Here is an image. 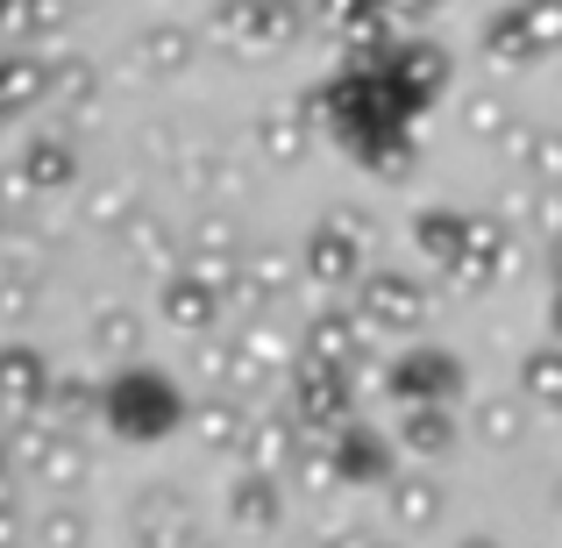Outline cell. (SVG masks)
<instances>
[{"label":"cell","instance_id":"1","mask_svg":"<svg viewBox=\"0 0 562 548\" xmlns=\"http://www.w3.org/2000/svg\"><path fill=\"white\" fill-rule=\"evenodd\" d=\"M100 413H108V427L122 441H165V435H179L186 399H179V384L157 378V370H122V378L100 384Z\"/></svg>","mask_w":562,"mask_h":548},{"label":"cell","instance_id":"2","mask_svg":"<svg viewBox=\"0 0 562 548\" xmlns=\"http://www.w3.org/2000/svg\"><path fill=\"white\" fill-rule=\"evenodd\" d=\"M357 235H371V221H342V214L321 221V228L306 235V271H314L328 292H342L349 278L363 271V243H357Z\"/></svg>","mask_w":562,"mask_h":548},{"label":"cell","instance_id":"3","mask_svg":"<svg viewBox=\"0 0 562 548\" xmlns=\"http://www.w3.org/2000/svg\"><path fill=\"white\" fill-rule=\"evenodd\" d=\"M363 314V328L371 335H398V328H413V321L427 314V292L420 286H406L398 271H378V278H363L357 286V300H349Z\"/></svg>","mask_w":562,"mask_h":548},{"label":"cell","instance_id":"4","mask_svg":"<svg viewBox=\"0 0 562 548\" xmlns=\"http://www.w3.org/2000/svg\"><path fill=\"white\" fill-rule=\"evenodd\" d=\"M392 392L406 399V406H449L456 392H463V370H456L449 349H406V357L392 364Z\"/></svg>","mask_w":562,"mask_h":548},{"label":"cell","instance_id":"5","mask_svg":"<svg viewBox=\"0 0 562 548\" xmlns=\"http://www.w3.org/2000/svg\"><path fill=\"white\" fill-rule=\"evenodd\" d=\"M328 463L342 484H384L392 478V441L371 435L363 421H342V427H328Z\"/></svg>","mask_w":562,"mask_h":548},{"label":"cell","instance_id":"6","mask_svg":"<svg viewBox=\"0 0 562 548\" xmlns=\"http://www.w3.org/2000/svg\"><path fill=\"white\" fill-rule=\"evenodd\" d=\"M165 321H171V328H214V321H221V286L206 271L165 278Z\"/></svg>","mask_w":562,"mask_h":548},{"label":"cell","instance_id":"7","mask_svg":"<svg viewBox=\"0 0 562 548\" xmlns=\"http://www.w3.org/2000/svg\"><path fill=\"white\" fill-rule=\"evenodd\" d=\"M71 143H57V136H36V143H22V157H14V186L22 192H65L71 186Z\"/></svg>","mask_w":562,"mask_h":548},{"label":"cell","instance_id":"8","mask_svg":"<svg viewBox=\"0 0 562 548\" xmlns=\"http://www.w3.org/2000/svg\"><path fill=\"white\" fill-rule=\"evenodd\" d=\"M357 343H363V314H357V306H328V314L306 328V357H314V364L357 370Z\"/></svg>","mask_w":562,"mask_h":548},{"label":"cell","instance_id":"9","mask_svg":"<svg viewBox=\"0 0 562 548\" xmlns=\"http://www.w3.org/2000/svg\"><path fill=\"white\" fill-rule=\"evenodd\" d=\"M506 228L498 221H484V214H470V243H463V264H456V278H463L470 292H484L498 271H506Z\"/></svg>","mask_w":562,"mask_h":548},{"label":"cell","instance_id":"10","mask_svg":"<svg viewBox=\"0 0 562 548\" xmlns=\"http://www.w3.org/2000/svg\"><path fill=\"white\" fill-rule=\"evenodd\" d=\"M50 79H57V71L43 65V57H29V51H0V114L36 108V100L50 93Z\"/></svg>","mask_w":562,"mask_h":548},{"label":"cell","instance_id":"11","mask_svg":"<svg viewBox=\"0 0 562 548\" xmlns=\"http://www.w3.org/2000/svg\"><path fill=\"white\" fill-rule=\"evenodd\" d=\"M0 399L14 413H36L50 399V370H43L36 349H0Z\"/></svg>","mask_w":562,"mask_h":548},{"label":"cell","instance_id":"12","mask_svg":"<svg viewBox=\"0 0 562 548\" xmlns=\"http://www.w3.org/2000/svg\"><path fill=\"white\" fill-rule=\"evenodd\" d=\"M484 51H492L498 65H527V57H541L549 43H541V29H535V14H527V8H498L492 29H484Z\"/></svg>","mask_w":562,"mask_h":548},{"label":"cell","instance_id":"13","mask_svg":"<svg viewBox=\"0 0 562 548\" xmlns=\"http://www.w3.org/2000/svg\"><path fill=\"white\" fill-rule=\"evenodd\" d=\"M413 243L427 249L435 264H463V243H470V214H456V206H427L420 221H413Z\"/></svg>","mask_w":562,"mask_h":548},{"label":"cell","instance_id":"14","mask_svg":"<svg viewBox=\"0 0 562 548\" xmlns=\"http://www.w3.org/2000/svg\"><path fill=\"white\" fill-rule=\"evenodd\" d=\"M228 521H243V527H278V478H271V470H249V478L228 492Z\"/></svg>","mask_w":562,"mask_h":548},{"label":"cell","instance_id":"15","mask_svg":"<svg viewBox=\"0 0 562 548\" xmlns=\"http://www.w3.org/2000/svg\"><path fill=\"white\" fill-rule=\"evenodd\" d=\"M398 435H406V449H420V456H441L456 441V421H449V406H406V421H398Z\"/></svg>","mask_w":562,"mask_h":548},{"label":"cell","instance_id":"16","mask_svg":"<svg viewBox=\"0 0 562 548\" xmlns=\"http://www.w3.org/2000/svg\"><path fill=\"white\" fill-rule=\"evenodd\" d=\"M392 513H398L406 527H435V521H441V484H427V478L392 484Z\"/></svg>","mask_w":562,"mask_h":548},{"label":"cell","instance_id":"17","mask_svg":"<svg viewBox=\"0 0 562 548\" xmlns=\"http://www.w3.org/2000/svg\"><path fill=\"white\" fill-rule=\"evenodd\" d=\"M243 435H249V421H243L235 399H206V406H200V441H206V449H235Z\"/></svg>","mask_w":562,"mask_h":548},{"label":"cell","instance_id":"18","mask_svg":"<svg viewBox=\"0 0 562 548\" xmlns=\"http://www.w3.org/2000/svg\"><path fill=\"white\" fill-rule=\"evenodd\" d=\"M520 150H527V171H535V186H562V128H527Z\"/></svg>","mask_w":562,"mask_h":548},{"label":"cell","instance_id":"19","mask_svg":"<svg viewBox=\"0 0 562 548\" xmlns=\"http://www.w3.org/2000/svg\"><path fill=\"white\" fill-rule=\"evenodd\" d=\"M527 399H541V406H562V343L541 349V357L527 364Z\"/></svg>","mask_w":562,"mask_h":548},{"label":"cell","instance_id":"20","mask_svg":"<svg viewBox=\"0 0 562 548\" xmlns=\"http://www.w3.org/2000/svg\"><path fill=\"white\" fill-rule=\"evenodd\" d=\"M143 57H150V71H179L192 57V43L179 36V29H150V36H143Z\"/></svg>","mask_w":562,"mask_h":548},{"label":"cell","instance_id":"21","mask_svg":"<svg viewBox=\"0 0 562 548\" xmlns=\"http://www.w3.org/2000/svg\"><path fill=\"white\" fill-rule=\"evenodd\" d=\"M484 441H498V449H506V441L513 435H520V427H527V413H520V399H492V406H484Z\"/></svg>","mask_w":562,"mask_h":548},{"label":"cell","instance_id":"22","mask_svg":"<svg viewBox=\"0 0 562 548\" xmlns=\"http://www.w3.org/2000/svg\"><path fill=\"white\" fill-rule=\"evenodd\" d=\"M43 478H50V484H79V478H86V449H79V441H50V456H43Z\"/></svg>","mask_w":562,"mask_h":548},{"label":"cell","instance_id":"23","mask_svg":"<svg viewBox=\"0 0 562 548\" xmlns=\"http://www.w3.org/2000/svg\"><path fill=\"white\" fill-rule=\"evenodd\" d=\"M263 150L285 165V157H300V114H263Z\"/></svg>","mask_w":562,"mask_h":548},{"label":"cell","instance_id":"24","mask_svg":"<svg viewBox=\"0 0 562 548\" xmlns=\"http://www.w3.org/2000/svg\"><path fill=\"white\" fill-rule=\"evenodd\" d=\"M79 541H86L79 513H50V521H43V548H79Z\"/></svg>","mask_w":562,"mask_h":548},{"label":"cell","instance_id":"25","mask_svg":"<svg viewBox=\"0 0 562 548\" xmlns=\"http://www.w3.org/2000/svg\"><path fill=\"white\" fill-rule=\"evenodd\" d=\"M100 349H136V321H128V314H100Z\"/></svg>","mask_w":562,"mask_h":548},{"label":"cell","instance_id":"26","mask_svg":"<svg viewBox=\"0 0 562 548\" xmlns=\"http://www.w3.org/2000/svg\"><path fill=\"white\" fill-rule=\"evenodd\" d=\"M384 8H392V14H427L435 0H384Z\"/></svg>","mask_w":562,"mask_h":548},{"label":"cell","instance_id":"27","mask_svg":"<svg viewBox=\"0 0 562 548\" xmlns=\"http://www.w3.org/2000/svg\"><path fill=\"white\" fill-rule=\"evenodd\" d=\"M463 548H498V541H492V535H470V541H463Z\"/></svg>","mask_w":562,"mask_h":548},{"label":"cell","instance_id":"28","mask_svg":"<svg viewBox=\"0 0 562 548\" xmlns=\"http://www.w3.org/2000/svg\"><path fill=\"white\" fill-rule=\"evenodd\" d=\"M555 335H562V292H555Z\"/></svg>","mask_w":562,"mask_h":548},{"label":"cell","instance_id":"29","mask_svg":"<svg viewBox=\"0 0 562 548\" xmlns=\"http://www.w3.org/2000/svg\"><path fill=\"white\" fill-rule=\"evenodd\" d=\"M555 413H562V406H555Z\"/></svg>","mask_w":562,"mask_h":548}]
</instances>
